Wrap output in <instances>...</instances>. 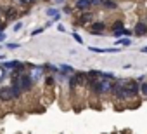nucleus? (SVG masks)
Segmentation results:
<instances>
[{
    "label": "nucleus",
    "instance_id": "f257e3e1",
    "mask_svg": "<svg viewBox=\"0 0 147 134\" xmlns=\"http://www.w3.org/2000/svg\"><path fill=\"white\" fill-rule=\"evenodd\" d=\"M140 91V84L137 80H131V79H119L113 84V94L116 99H130L133 96H137V92Z\"/></svg>",
    "mask_w": 147,
    "mask_h": 134
},
{
    "label": "nucleus",
    "instance_id": "f03ea898",
    "mask_svg": "<svg viewBox=\"0 0 147 134\" xmlns=\"http://www.w3.org/2000/svg\"><path fill=\"white\" fill-rule=\"evenodd\" d=\"M88 87H90V91H92L94 94H97V96L109 94V92L113 91V84H111V80L102 79V77H99L97 80H94L92 84H88Z\"/></svg>",
    "mask_w": 147,
    "mask_h": 134
},
{
    "label": "nucleus",
    "instance_id": "7ed1b4c3",
    "mask_svg": "<svg viewBox=\"0 0 147 134\" xmlns=\"http://www.w3.org/2000/svg\"><path fill=\"white\" fill-rule=\"evenodd\" d=\"M12 84H14V85L21 91V94H23V92L31 91V87H33V79H31V75H28V73L24 72V73H21L18 79H14Z\"/></svg>",
    "mask_w": 147,
    "mask_h": 134
},
{
    "label": "nucleus",
    "instance_id": "20e7f679",
    "mask_svg": "<svg viewBox=\"0 0 147 134\" xmlns=\"http://www.w3.org/2000/svg\"><path fill=\"white\" fill-rule=\"evenodd\" d=\"M21 96V91L12 84V85H4L0 87V101H12Z\"/></svg>",
    "mask_w": 147,
    "mask_h": 134
},
{
    "label": "nucleus",
    "instance_id": "39448f33",
    "mask_svg": "<svg viewBox=\"0 0 147 134\" xmlns=\"http://www.w3.org/2000/svg\"><path fill=\"white\" fill-rule=\"evenodd\" d=\"M88 84V75L87 72H76L73 73L71 79H69V87L75 89V87H82V85H87Z\"/></svg>",
    "mask_w": 147,
    "mask_h": 134
},
{
    "label": "nucleus",
    "instance_id": "423d86ee",
    "mask_svg": "<svg viewBox=\"0 0 147 134\" xmlns=\"http://www.w3.org/2000/svg\"><path fill=\"white\" fill-rule=\"evenodd\" d=\"M133 33H135L137 37L147 35V23H145V21H138V23L135 25V28H133Z\"/></svg>",
    "mask_w": 147,
    "mask_h": 134
},
{
    "label": "nucleus",
    "instance_id": "0eeeda50",
    "mask_svg": "<svg viewBox=\"0 0 147 134\" xmlns=\"http://www.w3.org/2000/svg\"><path fill=\"white\" fill-rule=\"evenodd\" d=\"M92 23H94V14L92 12H83L78 19V25H82V26H87V25H92Z\"/></svg>",
    "mask_w": 147,
    "mask_h": 134
},
{
    "label": "nucleus",
    "instance_id": "6e6552de",
    "mask_svg": "<svg viewBox=\"0 0 147 134\" xmlns=\"http://www.w3.org/2000/svg\"><path fill=\"white\" fill-rule=\"evenodd\" d=\"M104 30H106L104 23H92L90 25V35H102Z\"/></svg>",
    "mask_w": 147,
    "mask_h": 134
},
{
    "label": "nucleus",
    "instance_id": "1a4fd4ad",
    "mask_svg": "<svg viewBox=\"0 0 147 134\" xmlns=\"http://www.w3.org/2000/svg\"><path fill=\"white\" fill-rule=\"evenodd\" d=\"M2 66L5 70H16V68H19V66H23V63L21 61H4Z\"/></svg>",
    "mask_w": 147,
    "mask_h": 134
},
{
    "label": "nucleus",
    "instance_id": "9d476101",
    "mask_svg": "<svg viewBox=\"0 0 147 134\" xmlns=\"http://www.w3.org/2000/svg\"><path fill=\"white\" fill-rule=\"evenodd\" d=\"M90 5H92V0H76V4H75V7L80 11H87L90 9Z\"/></svg>",
    "mask_w": 147,
    "mask_h": 134
},
{
    "label": "nucleus",
    "instance_id": "9b49d317",
    "mask_svg": "<svg viewBox=\"0 0 147 134\" xmlns=\"http://www.w3.org/2000/svg\"><path fill=\"white\" fill-rule=\"evenodd\" d=\"M90 51L92 52H97V54H114V52H118V49L116 47H107V49H99V47H90Z\"/></svg>",
    "mask_w": 147,
    "mask_h": 134
},
{
    "label": "nucleus",
    "instance_id": "f8f14e48",
    "mask_svg": "<svg viewBox=\"0 0 147 134\" xmlns=\"http://www.w3.org/2000/svg\"><path fill=\"white\" fill-rule=\"evenodd\" d=\"M113 35H114L116 38H119V37H128V35H131V31H130V30H125V28H113Z\"/></svg>",
    "mask_w": 147,
    "mask_h": 134
},
{
    "label": "nucleus",
    "instance_id": "ddd939ff",
    "mask_svg": "<svg viewBox=\"0 0 147 134\" xmlns=\"http://www.w3.org/2000/svg\"><path fill=\"white\" fill-rule=\"evenodd\" d=\"M47 16H50L54 21H59V19H61V12H59L57 9H54V7H49V9H47Z\"/></svg>",
    "mask_w": 147,
    "mask_h": 134
},
{
    "label": "nucleus",
    "instance_id": "4468645a",
    "mask_svg": "<svg viewBox=\"0 0 147 134\" xmlns=\"http://www.w3.org/2000/svg\"><path fill=\"white\" fill-rule=\"evenodd\" d=\"M5 16H7V19H9V21H14V19L18 18V11H16L14 7H9V9L5 11Z\"/></svg>",
    "mask_w": 147,
    "mask_h": 134
},
{
    "label": "nucleus",
    "instance_id": "2eb2a0df",
    "mask_svg": "<svg viewBox=\"0 0 147 134\" xmlns=\"http://www.w3.org/2000/svg\"><path fill=\"white\" fill-rule=\"evenodd\" d=\"M42 72H43V68H42V66H35V70L31 72V79L36 82V80L42 77Z\"/></svg>",
    "mask_w": 147,
    "mask_h": 134
},
{
    "label": "nucleus",
    "instance_id": "dca6fc26",
    "mask_svg": "<svg viewBox=\"0 0 147 134\" xmlns=\"http://www.w3.org/2000/svg\"><path fill=\"white\" fill-rule=\"evenodd\" d=\"M59 70H61L62 73H66V75H69V77H71L73 73H75V70H73V68H71V66H69V64H61V66H59Z\"/></svg>",
    "mask_w": 147,
    "mask_h": 134
},
{
    "label": "nucleus",
    "instance_id": "f3484780",
    "mask_svg": "<svg viewBox=\"0 0 147 134\" xmlns=\"http://www.w3.org/2000/svg\"><path fill=\"white\" fill-rule=\"evenodd\" d=\"M102 5H104L106 9H116V4L113 2V0H104V2H102Z\"/></svg>",
    "mask_w": 147,
    "mask_h": 134
},
{
    "label": "nucleus",
    "instance_id": "a211bd4d",
    "mask_svg": "<svg viewBox=\"0 0 147 134\" xmlns=\"http://www.w3.org/2000/svg\"><path fill=\"white\" fill-rule=\"evenodd\" d=\"M71 35H73V38H75V40H76V42H78V44H83V38H82V37H80V35H78V33H76V31H73V33H71Z\"/></svg>",
    "mask_w": 147,
    "mask_h": 134
},
{
    "label": "nucleus",
    "instance_id": "6ab92c4d",
    "mask_svg": "<svg viewBox=\"0 0 147 134\" xmlns=\"http://www.w3.org/2000/svg\"><path fill=\"white\" fill-rule=\"evenodd\" d=\"M140 92H142L144 96H147V82H144V84H140Z\"/></svg>",
    "mask_w": 147,
    "mask_h": 134
},
{
    "label": "nucleus",
    "instance_id": "aec40b11",
    "mask_svg": "<svg viewBox=\"0 0 147 134\" xmlns=\"http://www.w3.org/2000/svg\"><path fill=\"white\" fill-rule=\"evenodd\" d=\"M5 47H7L9 51H16V49H19V44H7Z\"/></svg>",
    "mask_w": 147,
    "mask_h": 134
},
{
    "label": "nucleus",
    "instance_id": "412c9836",
    "mask_svg": "<svg viewBox=\"0 0 147 134\" xmlns=\"http://www.w3.org/2000/svg\"><path fill=\"white\" fill-rule=\"evenodd\" d=\"M118 44H121V45H130V38H119Z\"/></svg>",
    "mask_w": 147,
    "mask_h": 134
},
{
    "label": "nucleus",
    "instance_id": "4be33fe9",
    "mask_svg": "<svg viewBox=\"0 0 147 134\" xmlns=\"http://www.w3.org/2000/svg\"><path fill=\"white\" fill-rule=\"evenodd\" d=\"M19 2H21L23 5H33V4H35V0H19Z\"/></svg>",
    "mask_w": 147,
    "mask_h": 134
},
{
    "label": "nucleus",
    "instance_id": "5701e85b",
    "mask_svg": "<svg viewBox=\"0 0 147 134\" xmlns=\"http://www.w3.org/2000/svg\"><path fill=\"white\" fill-rule=\"evenodd\" d=\"M4 77H5V68H4V66H0V82L4 80Z\"/></svg>",
    "mask_w": 147,
    "mask_h": 134
},
{
    "label": "nucleus",
    "instance_id": "b1692460",
    "mask_svg": "<svg viewBox=\"0 0 147 134\" xmlns=\"http://www.w3.org/2000/svg\"><path fill=\"white\" fill-rule=\"evenodd\" d=\"M42 31H43V28H36V30H33V31H31V37H35V35H40Z\"/></svg>",
    "mask_w": 147,
    "mask_h": 134
},
{
    "label": "nucleus",
    "instance_id": "393cba45",
    "mask_svg": "<svg viewBox=\"0 0 147 134\" xmlns=\"http://www.w3.org/2000/svg\"><path fill=\"white\" fill-rule=\"evenodd\" d=\"M5 40V33H4V28L0 26V42H4Z\"/></svg>",
    "mask_w": 147,
    "mask_h": 134
},
{
    "label": "nucleus",
    "instance_id": "a878e982",
    "mask_svg": "<svg viewBox=\"0 0 147 134\" xmlns=\"http://www.w3.org/2000/svg\"><path fill=\"white\" fill-rule=\"evenodd\" d=\"M21 28H23V23H16L14 25V31H19Z\"/></svg>",
    "mask_w": 147,
    "mask_h": 134
},
{
    "label": "nucleus",
    "instance_id": "bb28decb",
    "mask_svg": "<svg viewBox=\"0 0 147 134\" xmlns=\"http://www.w3.org/2000/svg\"><path fill=\"white\" fill-rule=\"evenodd\" d=\"M45 82H47V85H52V84H54V79H52V77H47Z\"/></svg>",
    "mask_w": 147,
    "mask_h": 134
},
{
    "label": "nucleus",
    "instance_id": "cd10ccee",
    "mask_svg": "<svg viewBox=\"0 0 147 134\" xmlns=\"http://www.w3.org/2000/svg\"><path fill=\"white\" fill-rule=\"evenodd\" d=\"M114 28H123V21H116L114 23Z\"/></svg>",
    "mask_w": 147,
    "mask_h": 134
},
{
    "label": "nucleus",
    "instance_id": "c85d7f7f",
    "mask_svg": "<svg viewBox=\"0 0 147 134\" xmlns=\"http://www.w3.org/2000/svg\"><path fill=\"white\" fill-rule=\"evenodd\" d=\"M57 30H59V31H62V33L66 31V28H64V25H57Z\"/></svg>",
    "mask_w": 147,
    "mask_h": 134
},
{
    "label": "nucleus",
    "instance_id": "c756f323",
    "mask_svg": "<svg viewBox=\"0 0 147 134\" xmlns=\"http://www.w3.org/2000/svg\"><path fill=\"white\" fill-rule=\"evenodd\" d=\"M140 52H147V45H145V47H142V49H140Z\"/></svg>",
    "mask_w": 147,
    "mask_h": 134
},
{
    "label": "nucleus",
    "instance_id": "7c9ffc66",
    "mask_svg": "<svg viewBox=\"0 0 147 134\" xmlns=\"http://www.w3.org/2000/svg\"><path fill=\"white\" fill-rule=\"evenodd\" d=\"M145 23H147V16H145Z\"/></svg>",
    "mask_w": 147,
    "mask_h": 134
},
{
    "label": "nucleus",
    "instance_id": "2f4dec72",
    "mask_svg": "<svg viewBox=\"0 0 147 134\" xmlns=\"http://www.w3.org/2000/svg\"><path fill=\"white\" fill-rule=\"evenodd\" d=\"M45 2H49V0H45Z\"/></svg>",
    "mask_w": 147,
    "mask_h": 134
},
{
    "label": "nucleus",
    "instance_id": "473e14b6",
    "mask_svg": "<svg viewBox=\"0 0 147 134\" xmlns=\"http://www.w3.org/2000/svg\"><path fill=\"white\" fill-rule=\"evenodd\" d=\"M0 26H2V25H0Z\"/></svg>",
    "mask_w": 147,
    "mask_h": 134
}]
</instances>
